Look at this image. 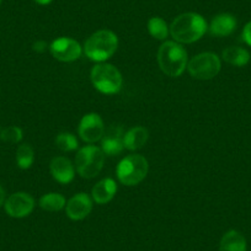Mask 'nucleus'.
<instances>
[{
	"instance_id": "nucleus-1",
	"label": "nucleus",
	"mask_w": 251,
	"mask_h": 251,
	"mask_svg": "<svg viewBox=\"0 0 251 251\" xmlns=\"http://www.w3.org/2000/svg\"><path fill=\"white\" fill-rule=\"evenodd\" d=\"M208 30L206 19L197 13H183L176 16L170 25V36L180 45L197 42Z\"/></svg>"
},
{
	"instance_id": "nucleus-2",
	"label": "nucleus",
	"mask_w": 251,
	"mask_h": 251,
	"mask_svg": "<svg viewBox=\"0 0 251 251\" xmlns=\"http://www.w3.org/2000/svg\"><path fill=\"white\" fill-rule=\"evenodd\" d=\"M156 59L161 72L171 78H178L187 69V50L175 41H164L159 47Z\"/></svg>"
},
{
	"instance_id": "nucleus-3",
	"label": "nucleus",
	"mask_w": 251,
	"mask_h": 251,
	"mask_svg": "<svg viewBox=\"0 0 251 251\" xmlns=\"http://www.w3.org/2000/svg\"><path fill=\"white\" fill-rule=\"evenodd\" d=\"M118 48V37L113 31L99 30L85 41L83 52L90 60L103 63L110 59Z\"/></svg>"
},
{
	"instance_id": "nucleus-4",
	"label": "nucleus",
	"mask_w": 251,
	"mask_h": 251,
	"mask_svg": "<svg viewBox=\"0 0 251 251\" xmlns=\"http://www.w3.org/2000/svg\"><path fill=\"white\" fill-rule=\"evenodd\" d=\"M90 79L94 88L105 95L120 93L123 85L121 72L110 63H96L90 72Z\"/></svg>"
},
{
	"instance_id": "nucleus-5",
	"label": "nucleus",
	"mask_w": 251,
	"mask_h": 251,
	"mask_svg": "<svg viewBox=\"0 0 251 251\" xmlns=\"http://www.w3.org/2000/svg\"><path fill=\"white\" fill-rule=\"evenodd\" d=\"M149 170V163L146 156L141 154L127 155L118 163L116 168L117 180L125 186H137L147 177Z\"/></svg>"
},
{
	"instance_id": "nucleus-6",
	"label": "nucleus",
	"mask_w": 251,
	"mask_h": 251,
	"mask_svg": "<svg viewBox=\"0 0 251 251\" xmlns=\"http://www.w3.org/2000/svg\"><path fill=\"white\" fill-rule=\"evenodd\" d=\"M106 155L100 147L89 146L79 148L75 155V170L83 178H94L101 173Z\"/></svg>"
},
{
	"instance_id": "nucleus-7",
	"label": "nucleus",
	"mask_w": 251,
	"mask_h": 251,
	"mask_svg": "<svg viewBox=\"0 0 251 251\" xmlns=\"http://www.w3.org/2000/svg\"><path fill=\"white\" fill-rule=\"evenodd\" d=\"M222 69V60L213 52H202L188 60L187 72L197 80L214 79Z\"/></svg>"
},
{
	"instance_id": "nucleus-8",
	"label": "nucleus",
	"mask_w": 251,
	"mask_h": 251,
	"mask_svg": "<svg viewBox=\"0 0 251 251\" xmlns=\"http://www.w3.org/2000/svg\"><path fill=\"white\" fill-rule=\"evenodd\" d=\"M105 131V123H103L102 117L96 112L86 113L79 122V137L81 141L88 144H94L101 141Z\"/></svg>"
},
{
	"instance_id": "nucleus-9",
	"label": "nucleus",
	"mask_w": 251,
	"mask_h": 251,
	"mask_svg": "<svg viewBox=\"0 0 251 251\" xmlns=\"http://www.w3.org/2000/svg\"><path fill=\"white\" fill-rule=\"evenodd\" d=\"M50 54L54 59L63 63L75 62L83 54V47L76 40L71 37H59L50 45Z\"/></svg>"
},
{
	"instance_id": "nucleus-10",
	"label": "nucleus",
	"mask_w": 251,
	"mask_h": 251,
	"mask_svg": "<svg viewBox=\"0 0 251 251\" xmlns=\"http://www.w3.org/2000/svg\"><path fill=\"white\" fill-rule=\"evenodd\" d=\"M35 199L27 192H15L5 200L4 209L11 218H25L35 209Z\"/></svg>"
},
{
	"instance_id": "nucleus-11",
	"label": "nucleus",
	"mask_w": 251,
	"mask_h": 251,
	"mask_svg": "<svg viewBox=\"0 0 251 251\" xmlns=\"http://www.w3.org/2000/svg\"><path fill=\"white\" fill-rule=\"evenodd\" d=\"M93 199L85 192H79L67 201L66 213L72 221H83L93 211Z\"/></svg>"
},
{
	"instance_id": "nucleus-12",
	"label": "nucleus",
	"mask_w": 251,
	"mask_h": 251,
	"mask_svg": "<svg viewBox=\"0 0 251 251\" xmlns=\"http://www.w3.org/2000/svg\"><path fill=\"white\" fill-rule=\"evenodd\" d=\"M50 171L52 177L62 185H68L75 177V165L67 156H55L50 160Z\"/></svg>"
},
{
	"instance_id": "nucleus-13",
	"label": "nucleus",
	"mask_w": 251,
	"mask_h": 251,
	"mask_svg": "<svg viewBox=\"0 0 251 251\" xmlns=\"http://www.w3.org/2000/svg\"><path fill=\"white\" fill-rule=\"evenodd\" d=\"M123 132L122 127H112L103 134L101 139L100 148L106 156H115L125 151L123 146Z\"/></svg>"
},
{
	"instance_id": "nucleus-14",
	"label": "nucleus",
	"mask_w": 251,
	"mask_h": 251,
	"mask_svg": "<svg viewBox=\"0 0 251 251\" xmlns=\"http://www.w3.org/2000/svg\"><path fill=\"white\" fill-rule=\"evenodd\" d=\"M236 26H238V21L235 16L229 13H222L212 19L208 31L212 36H216V37H226L236 30Z\"/></svg>"
},
{
	"instance_id": "nucleus-15",
	"label": "nucleus",
	"mask_w": 251,
	"mask_h": 251,
	"mask_svg": "<svg viewBox=\"0 0 251 251\" xmlns=\"http://www.w3.org/2000/svg\"><path fill=\"white\" fill-rule=\"evenodd\" d=\"M117 194V183L113 178L106 177L99 181L91 190V199L98 204H106Z\"/></svg>"
},
{
	"instance_id": "nucleus-16",
	"label": "nucleus",
	"mask_w": 251,
	"mask_h": 251,
	"mask_svg": "<svg viewBox=\"0 0 251 251\" xmlns=\"http://www.w3.org/2000/svg\"><path fill=\"white\" fill-rule=\"evenodd\" d=\"M149 138V132L143 126L132 127L123 134V146L129 151H136L143 148Z\"/></svg>"
},
{
	"instance_id": "nucleus-17",
	"label": "nucleus",
	"mask_w": 251,
	"mask_h": 251,
	"mask_svg": "<svg viewBox=\"0 0 251 251\" xmlns=\"http://www.w3.org/2000/svg\"><path fill=\"white\" fill-rule=\"evenodd\" d=\"M222 58L226 63L230 64L234 67H245L249 62H250V53L248 50L243 47H238V46H231V47H226V50L222 52Z\"/></svg>"
},
{
	"instance_id": "nucleus-18",
	"label": "nucleus",
	"mask_w": 251,
	"mask_h": 251,
	"mask_svg": "<svg viewBox=\"0 0 251 251\" xmlns=\"http://www.w3.org/2000/svg\"><path fill=\"white\" fill-rule=\"evenodd\" d=\"M246 239L238 230H229L222 236L219 251H246Z\"/></svg>"
},
{
	"instance_id": "nucleus-19",
	"label": "nucleus",
	"mask_w": 251,
	"mask_h": 251,
	"mask_svg": "<svg viewBox=\"0 0 251 251\" xmlns=\"http://www.w3.org/2000/svg\"><path fill=\"white\" fill-rule=\"evenodd\" d=\"M41 208L46 212H59L66 208L67 200L62 194L58 192H48L43 195L38 201Z\"/></svg>"
},
{
	"instance_id": "nucleus-20",
	"label": "nucleus",
	"mask_w": 251,
	"mask_h": 251,
	"mask_svg": "<svg viewBox=\"0 0 251 251\" xmlns=\"http://www.w3.org/2000/svg\"><path fill=\"white\" fill-rule=\"evenodd\" d=\"M148 32L153 38L159 41H165L170 35V26L166 24L164 19L159 16L149 19L148 21Z\"/></svg>"
},
{
	"instance_id": "nucleus-21",
	"label": "nucleus",
	"mask_w": 251,
	"mask_h": 251,
	"mask_svg": "<svg viewBox=\"0 0 251 251\" xmlns=\"http://www.w3.org/2000/svg\"><path fill=\"white\" fill-rule=\"evenodd\" d=\"M35 163V151L30 144H21L16 151V164L21 170H27Z\"/></svg>"
},
{
	"instance_id": "nucleus-22",
	"label": "nucleus",
	"mask_w": 251,
	"mask_h": 251,
	"mask_svg": "<svg viewBox=\"0 0 251 251\" xmlns=\"http://www.w3.org/2000/svg\"><path fill=\"white\" fill-rule=\"evenodd\" d=\"M55 146L59 151H74L79 149V142L73 133L69 132H62L55 137Z\"/></svg>"
},
{
	"instance_id": "nucleus-23",
	"label": "nucleus",
	"mask_w": 251,
	"mask_h": 251,
	"mask_svg": "<svg viewBox=\"0 0 251 251\" xmlns=\"http://www.w3.org/2000/svg\"><path fill=\"white\" fill-rule=\"evenodd\" d=\"M24 132L18 126H9V127H1V133H0V141L5 143L16 144L23 141Z\"/></svg>"
},
{
	"instance_id": "nucleus-24",
	"label": "nucleus",
	"mask_w": 251,
	"mask_h": 251,
	"mask_svg": "<svg viewBox=\"0 0 251 251\" xmlns=\"http://www.w3.org/2000/svg\"><path fill=\"white\" fill-rule=\"evenodd\" d=\"M241 37H243V41L248 46L251 47V21H249L243 28V33H241Z\"/></svg>"
},
{
	"instance_id": "nucleus-25",
	"label": "nucleus",
	"mask_w": 251,
	"mask_h": 251,
	"mask_svg": "<svg viewBox=\"0 0 251 251\" xmlns=\"http://www.w3.org/2000/svg\"><path fill=\"white\" fill-rule=\"evenodd\" d=\"M48 48V45L45 41H37L32 45V50L37 53H43Z\"/></svg>"
},
{
	"instance_id": "nucleus-26",
	"label": "nucleus",
	"mask_w": 251,
	"mask_h": 251,
	"mask_svg": "<svg viewBox=\"0 0 251 251\" xmlns=\"http://www.w3.org/2000/svg\"><path fill=\"white\" fill-rule=\"evenodd\" d=\"M5 200H6L5 190L3 188V186L0 185V207L4 206V203H5Z\"/></svg>"
},
{
	"instance_id": "nucleus-27",
	"label": "nucleus",
	"mask_w": 251,
	"mask_h": 251,
	"mask_svg": "<svg viewBox=\"0 0 251 251\" xmlns=\"http://www.w3.org/2000/svg\"><path fill=\"white\" fill-rule=\"evenodd\" d=\"M35 3H37L38 5H48L53 1V0H33Z\"/></svg>"
},
{
	"instance_id": "nucleus-28",
	"label": "nucleus",
	"mask_w": 251,
	"mask_h": 251,
	"mask_svg": "<svg viewBox=\"0 0 251 251\" xmlns=\"http://www.w3.org/2000/svg\"><path fill=\"white\" fill-rule=\"evenodd\" d=\"M0 133H1V127H0Z\"/></svg>"
},
{
	"instance_id": "nucleus-29",
	"label": "nucleus",
	"mask_w": 251,
	"mask_h": 251,
	"mask_svg": "<svg viewBox=\"0 0 251 251\" xmlns=\"http://www.w3.org/2000/svg\"><path fill=\"white\" fill-rule=\"evenodd\" d=\"M0 4H1V0H0Z\"/></svg>"
}]
</instances>
